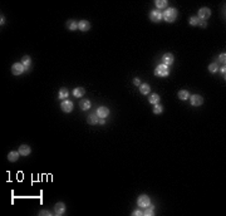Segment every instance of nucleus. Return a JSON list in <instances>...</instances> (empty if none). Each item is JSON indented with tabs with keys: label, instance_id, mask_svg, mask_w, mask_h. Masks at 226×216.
Instances as JSON below:
<instances>
[{
	"label": "nucleus",
	"instance_id": "1",
	"mask_svg": "<svg viewBox=\"0 0 226 216\" xmlns=\"http://www.w3.org/2000/svg\"><path fill=\"white\" fill-rule=\"evenodd\" d=\"M162 18L167 23L175 22L177 18V9H175V8H167V9H165L163 13H162Z\"/></svg>",
	"mask_w": 226,
	"mask_h": 216
},
{
	"label": "nucleus",
	"instance_id": "2",
	"mask_svg": "<svg viewBox=\"0 0 226 216\" xmlns=\"http://www.w3.org/2000/svg\"><path fill=\"white\" fill-rule=\"evenodd\" d=\"M168 74H170L168 65L160 64L156 67V69H154V75H157V77H160V78H165V77H167Z\"/></svg>",
	"mask_w": 226,
	"mask_h": 216
},
{
	"label": "nucleus",
	"instance_id": "3",
	"mask_svg": "<svg viewBox=\"0 0 226 216\" xmlns=\"http://www.w3.org/2000/svg\"><path fill=\"white\" fill-rule=\"evenodd\" d=\"M137 205L141 207V209H145V207H147L148 205H151V199L150 196L147 195H141L138 196L137 199Z\"/></svg>",
	"mask_w": 226,
	"mask_h": 216
},
{
	"label": "nucleus",
	"instance_id": "4",
	"mask_svg": "<svg viewBox=\"0 0 226 216\" xmlns=\"http://www.w3.org/2000/svg\"><path fill=\"white\" fill-rule=\"evenodd\" d=\"M210 17H211V10H210L209 8H206V6L201 8V9L199 10V13H197V18H199L200 20H204V22L207 20Z\"/></svg>",
	"mask_w": 226,
	"mask_h": 216
},
{
	"label": "nucleus",
	"instance_id": "5",
	"mask_svg": "<svg viewBox=\"0 0 226 216\" xmlns=\"http://www.w3.org/2000/svg\"><path fill=\"white\" fill-rule=\"evenodd\" d=\"M188 99H190V103H191V106H193V107H200L202 103H204V98H202L200 94L190 95Z\"/></svg>",
	"mask_w": 226,
	"mask_h": 216
},
{
	"label": "nucleus",
	"instance_id": "6",
	"mask_svg": "<svg viewBox=\"0 0 226 216\" xmlns=\"http://www.w3.org/2000/svg\"><path fill=\"white\" fill-rule=\"evenodd\" d=\"M26 70V68L22 64V63H14L13 67H11V72H13L14 75H20L22 73H24Z\"/></svg>",
	"mask_w": 226,
	"mask_h": 216
},
{
	"label": "nucleus",
	"instance_id": "7",
	"mask_svg": "<svg viewBox=\"0 0 226 216\" xmlns=\"http://www.w3.org/2000/svg\"><path fill=\"white\" fill-rule=\"evenodd\" d=\"M150 19H151L152 22H154V23L161 22L162 19H163V18H162V11H161V10H157V9H156V10H152V11L150 13Z\"/></svg>",
	"mask_w": 226,
	"mask_h": 216
},
{
	"label": "nucleus",
	"instance_id": "8",
	"mask_svg": "<svg viewBox=\"0 0 226 216\" xmlns=\"http://www.w3.org/2000/svg\"><path fill=\"white\" fill-rule=\"evenodd\" d=\"M60 108H62L63 112L69 113V112L73 111V102L69 101V99H64V101L62 102V105H60Z\"/></svg>",
	"mask_w": 226,
	"mask_h": 216
},
{
	"label": "nucleus",
	"instance_id": "9",
	"mask_svg": "<svg viewBox=\"0 0 226 216\" xmlns=\"http://www.w3.org/2000/svg\"><path fill=\"white\" fill-rule=\"evenodd\" d=\"M162 62H163L162 64H165V65H171L175 62V57H173L172 53H165L163 57H162Z\"/></svg>",
	"mask_w": 226,
	"mask_h": 216
},
{
	"label": "nucleus",
	"instance_id": "10",
	"mask_svg": "<svg viewBox=\"0 0 226 216\" xmlns=\"http://www.w3.org/2000/svg\"><path fill=\"white\" fill-rule=\"evenodd\" d=\"M65 213V205L63 202H57L55 203V206H54V214L55 215H58V216H62V215H64Z\"/></svg>",
	"mask_w": 226,
	"mask_h": 216
},
{
	"label": "nucleus",
	"instance_id": "11",
	"mask_svg": "<svg viewBox=\"0 0 226 216\" xmlns=\"http://www.w3.org/2000/svg\"><path fill=\"white\" fill-rule=\"evenodd\" d=\"M109 114V109L107 107H99V108H97V116L99 118H106L107 116Z\"/></svg>",
	"mask_w": 226,
	"mask_h": 216
},
{
	"label": "nucleus",
	"instance_id": "12",
	"mask_svg": "<svg viewBox=\"0 0 226 216\" xmlns=\"http://www.w3.org/2000/svg\"><path fill=\"white\" fill-rule=\"evenodd\" d=\"M78 29L82 31H88L90 29V23L87 20H81L78 22Z\"/></svg>",
	"mask_w": 226,
	"mask_h": 216
},
{
	"label": "nucleus",
	"instance_id": "13",
	"mask_svg": "<svg viewBox=\"0 0 226 216\" xmlns=\"http://www.w3.org/2000/svg\"><path fill=\"white\" fill-rule=\"evenodd\" d=\"M18 151H19V153H20V156H29L31 152V148H30V146H28V145H22L19 147Z\"/></svg>",
	"mask_w": 226,
	"mask_h": 216
},
{
	"label": "nucleus",
	"instance_id": "14",
	"mask_svg": "<svg viewBox=\"0 0 226 216\" xmlns=\"http://www.w3.org/2000/svg\"><path fill=\"white\" fill-rule=\"evenodd\" d=\"M19 157H20V153H19V151H11L8 153V160H9L10 162H17Z\"/></svg>",
	"mask_w": 226,
	"mask_h": 216
},
{
	"label": "nucleus",
	"instance_id": "15",
	"mask_svg": "<svg viewBox=\"0 0 226 216\" xmlns=\"http://www.w3.org/2000/svg\"><path fill=\"white\" fill-rule=\"evenodd\" d=\"M150 92H151L150 84H147V83H141V86H140V93L143 94V95H147V94H150Z\"/></svg>",
	"mask_w": 226,
	"mask_h": 216
},
{
	"label": "nucleus",
	"instance_id": "16",
	"mask_svg": "<svg viewBox=\"0 0 226 216\" xmlns=\"http://www.w3.org/2000/svg\"><path fill=\"white\" fill-rule=\"evenodd\" d=\"M68 95H69V91L67 89V88H60V89H59V93H58L59 99H63V101H64V99L68 98Z\"/></svg>",
	"mask_w": 226,
	"mask_h": 216
},
{
	"label": "nucleus",
	"instance_id": "17",
	"mask_svg": "<svg viewBox=\"0 0 226 216\" xmlns=\"http://www.w3.org/2000/svg\"><path fill=\"white\" fill-rule=\"evenodd\" d=\"M177 97L180 98L181 101H186V99L190 98V93H188V91H186V89H181L177 93Z\"/></svg>",
	"mask_w": 226,
	"mask_h": 216
},
{
	"label": "nucleus",
	"instance_id": "18",
	"mask_svg": "<svg viewBox=\"0 0 226 216\" xmlns=\"http://www.w3.org/2000/svg\"><path fill=\"white\" fill-rule=\"evenodd\" d=\"M154 5H156L157 10L167 9V1H166V0H156V1H154Z\"/></svg>",
	"mask_w": 226,
	"mask_h": 216
},
{
	"label": "nucleus",
	"instance_id": "19",
	"mask_svg": "<svg viewBox=\"0 0 226 216\" xmlns=\"http://www.w3.org/2000/svg\"><path fill=\"white\" fill-rule=\"evenodd\" d=\"M84 93H86V89L84 88H82V87H77V88H74V91H73V95L74 97H77V98L83 97V94Z\"/></svg>",
	"mask_w": 226,
	"mask_h": 216
},
{
	"label": "nucleus",
	"instance_id": "20",
	"mask_svg": "<svg viewBox=\"0 0 226 216\" xmlns=\"http://www.w3.org/2000/svg\"><path fill=\"white\" fill-rule=\"evenodd\" d=\"M98 121H99V117L97 116V113L96 114H89L88 116V119H87V122L89 123V125H97L98 123Z\"/></svg>",
	"mask_w": 226,
	"mask_h": 216
},
{
	"label": "nucleus",
	"instance_id": "21",
	"mask_svg": "<svg viewBox=\"0 0 226 216\" xmlns=\"http://www.w3.org/2000/svg\"><path fill=\"white\" fill-rule=\"evenodd\" d=\"M160 95H158L157 93H153V94H151L150 95V98H148V102L151 103V105H157L158 102H160Z\"/></svg>",
	"mask_w": 226,
	"mask_h": 216
},
{
	"label": "nucleus",
	"instance_id": "22",
	"mask_svg": "<svg viewBox=\"0 0 226 216\" xmlns=\"http://www.w3.org/2000/svg\"><path fill=\"white\" fill-rule=\"evenodd\" d=\"M67 28H68L69 30L74 31V30L78 29V23L75 20H68V22H67Z\"/></svg>",
	"mask_w": 226,
	"mask_h": 216
},
{
	"label": "nucleus",
	"instance_id": "23",
	"mask_svg": "<svg viewBox=\"0 0 226 216\" xmlns=\"http://www.w3.org/2000/svg\"><path fill=\"white\" fill-rule=\"evenodd\" d=\"M22 64L24 65L26 69H28V68H30V65H31V58L29 57V55H25V57H23L22 58Z\"/></svg>",
	"mask_w": 226,
	"mask_h": 216
},
{
	"label": "nucleus",
	"instance_id": "24",
	"mask_svg": "<svg viewBox=\"0 0 226 216\" xmlns=\"http://www.w3.org/2000/svg\"><path fill=\"white\" fill-rule=\"evenodd\" d=\"M79 106H81V108L83 111H87V109H89L90 108V101H88V99H83V101L79 102Z\"/></svg>",
	"mask_w": 226,
	"mask_h": 216
},
{
	"label": "nucleus",
	"instance_id": "25",
	"mask_svg": "<svg viewBox=\"0 0 226 216\" xmlns=\"http://www.w3.org/2000/svg\"><path fill=\"white\" fill-rule=\"evenodd\" d=\"M153 214H154V207L152 205H148L147 207H145L143 215H146V216H152Z\"/></svg>",
	"mask_w": 226,
	"mask_h": 216
},
{
	"label": "nucleus",
	"instance_id": "26",
	"mask_svg": "<svg viewBox=\"0 0 226 216\" xmlns=\"http://www.w3.org/2000/svg\"><path fill=\"white\" fill-rule=\"evenodd\" d=\"M200 19L197 18V17H191V18H188V24L190 25H192V26H197L200 24Z\"/></svg>",
	"mask_w": 226,
	"mask_h": 216
},
{
	"label": "nucleus",
	"instance_id": "27",
	"mask_svg": "<svg viewBox=\"0 0 226 216\" xmlns=\"http://www.w3.org/2000/svg\"><path fill=\"white\" fill-rule=\"evenodd\" d=\"M163 112V107H162L160 103H157V105H153V113L154 114H160Z\"/></svg>",
	"mask_w": 226,
	"mask_h": 216
},
{
	"label": "nucleus",
	"instance_id": "28",
	"mask_svg": "<svg viewBox=\"0 0 226 216\" xmlns=\"http://www.w3.org/2000/svg\"><path fill=\"white\" fill-rule=\"evenodd\" d=\"M217 70H219V65H217V63H211V64H209V72H210V73H216Z\"/></svg>",
	"mask_w": 226,
	"mask_h": 216
},
{
	"label": "nucleus",
	"instance_id": "29",
	"mask_svg": "<svg viewBox=\"0 0 226 216\" xmlns=\"http://www.w3.org/2000/svg\"><path fill=\"white\" fill-rule=\"evenodd\" d=\"M39 215L40 216H51L53 215V213H50V211H48V210H42V211H39Z\"/></svg>",
	"mask_w": 226,
	"mask_h": 216
},
{
	"label": "nucleus",
	"instance_id": "30",
	"mask_svg": "<svg viewBox=\"0 0 226 216\" xmlns=\"http://www.w3.org/2000/svg\"><path fill=\"white\" fill-rule=\"evenodd\" d=\"M225 61H226V54L225 53H221L219 55V62L220 63H224V65H225Z\"/></svg>",
	"mask_w": 226,
	"mask_h": 216
},
{
	"label": "nucleus",
	"instance_id": "31",
	"mask_svg": "<svg viewBox=\"0 0 226 216\" xmlns=\"http://www.w3.org/2000/svg\"><path fill=\"white\" fill-rule=\"evenodd\" d=\"M133 216H142L143 215V211H141V210H136V211H133L132 213Z\"/></svg>",
	"mask_w": 226,
	"mask_h": 216
},
{
	"label": "nucleus",
	"instance_id": "32",
	"mask_svg": "<svg viewBox=\"0 0 226 216\" xmlns=\"http://www.w3.org/2000/svg\"><path fill=\"white\" fill-rule=\"evenodd\" d=\"M133 84H134V86H137V87H140V86H141V81H140V78H133Z\"/></svg>",
	"mask_w": 226,
	"mask_h": 216
},
{
	"label": "nucleus",
	"instance_id": "33",
	"mask_svg": "<svg viewBox=\"0 0 226 216\" xmlns=\"http://www.w3.org/2000/svg\"><path fill=\"white\" fill-rule=\"evenodd\" d=\"M219 70L221 72V75L225 78V73H226V67L224 65V67H221V68H219Z\"/></svg>",
	"mask_w": 226,
	"mask_h": 216
},
{
	"label": "nucleus",
	"instance_id": "34",
	"mask_svg": "<svg viewBox=\"0 0 226 216\" xmlns=\"http://www.w3.org/2000/svg\"><path fill=\"white\" fill-rule=\"evenodd\" d=\"M199 26H201V28H206V26H207V23L204 22V20H201L200 24H199Z\"/></svg>",
	"mask_w": 226,
	"mask_h": 216
},
{
	"label": "nucleus",
	"instance_id": "35",
	"mask_svg": "<svg viewBox=\"0 0 226 216\" xmlns=\"http://www.w3.org/2000/svg\"><path fill=\"white\" fill-rule=\"evenodd\" d=\"M98 123H101V125H104V123H106L104 118H99V121H98Z\"/></svg>",
	"mask_w": 226,
	"mask_h": 216
},
{
	"label": "nucleus",
	"instance_id": "36",
	"mask_svg": "<svg viewBox=\"0 0 226 216\" xmlns=\"http://www.w3.org/2000/svg\"><path fill=\"white\" fill-rule=\"evenodd\" d=\"M4 23H5V19H4V17L1 15V20H0V24H1V26L4 25Z\"/></svg>",
	"mask_w": 226,
	"mask_h": 216
}]
</instances>
